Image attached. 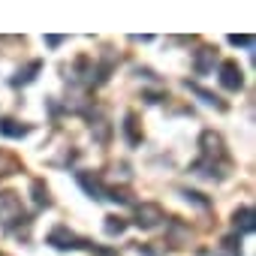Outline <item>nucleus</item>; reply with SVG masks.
<instances>
[{
    "label": "nucleus",
    "instance_id": "nucleus-4",
    "mask_svg": "<svg viewBox=\"0 0 256 256\" xmlns=\"http://www.w3.org/2000/svg\"><path fill=\"white\" fill-rule=\"evenodd\" d=\"M136 217H139V220H136V223H139V226H142V229H151V226H157V223H160V220H163V211H160V208H157V205H142V208H139V214H136Z\"/></svg>",
    "mask_w": 256,
    "mask_h": 256
},
{
    "label": "nucleus",
    "instance_id": "nucleus-12",
    "mask_svg": "<svg viewBox=\"0 0 256 256\" xmlns=\"http://www.w3.org/2000/svg\"><path fill=\"white\" fill-rule=\"evenodd\" d=\"M229 42H232V46H244V48H250V46H253V36H247V34L238 36V34H235V36H229Z\"/></svg>",
    "mask_w": 256,
    "mask_h": 256
},
{
    "label": "nucleus",
    "instance_id": "nucleus-3",
    "mask_svg": "<svg viewBox=\"0 0 256 256\" xmlns=\"http://www.w3.org/2000/svg\"><path fill=\"white\" fill-rule=\"evenodd\" d=\"M220 84H223L226 90H241L244 76H241V66H238L235 60H226V64L220 66Z\"/></svg>",
    "mask_w": 256,
    "mask_h": 256
},
{
    "label": "nucleus",
    "instance_id": "nucleus-11",
    "mask_svg": "<svg viewBox=\"0 0 256 256\" xmlns=\"http://www.w3.org/2000/svg\"><path fill=\"white\" fill-rule=\"evenodd\" d=\"M34 193H36V205H52V199H48V190H46L42 184H34Z\"/></svg>",
    "mask_w": 256,
    "mask_h": 256
},
{
    "label": "nucleus",
    "instance_id": "nucleus-2",
    "mask_svg": "<svg viewBox=\"0 0 256 256\" xmlns=\"http://www.w3.org/2000/svg\"><path fill=\"white\" fill-rule=\"evenodd\" d=\"M48 244H52L54 250H82V247L94 250L88 241H82L78 235H72L66 226H58V229H52V232H48Z\"/></svg>",
    "mask_w": 256,
    "mask_h": 256
},
{
    "label": "nucleus",
    "instance_id": "nucleus-10",
    "mask_svg": "<svg viewBox=\"0 0 256 256\" xmlns=\"http://www.w3.org/2000/svg\"><path fill=\"white\" fill-rule=\"evenodd\" d=\"M126 229V220H120V217H106V232L108 235H120Z\"/></svg>",
    "mask_w": 256,
    "mask_h": 256
},
{
    "label": "nucleus",
    "instance_id": "nucleus-6",
    "mask_svg": "<svg viewBox=\"0 0 256 256\" xmlns=\"http://www.w3.org/2000/svg\"><path fill=\"white\" fill-rule=\"evenodd\" d=\"M235 229H241V232H253V229H256V223H253V208L235 211Z\"/></svg>",
    "mask_w": 256,
    "mask_h": 256
},
{
    "label": "nucleus",
    "instance_id": "nucleus-7",
    "mask_svg": "<svg viewBox=\"0 0 256 256\" xmlns=\"http://www.w3.org/2000/svg\"><path fill=\"white\" fill-rule=\"evenodd\" d=\"M40 70H42V64H40V60H34L30 66H24V70H18V76L12 78V84H28V82H34V76H36Z\"/></svg>",
    "mask_w": 256,
    "mask_h": 256
},
{
    "label": "nucleus",
    "instance_id": "nucleus-9",
    "mask_svg": "<svg viewBox=\"0 0 256 256\" xmlns=\"http://www.w3.org/2000/svg\"><path fill=\"white\" fill-rule=\"evenodd\" d=\"M214 58H217L214 48H199V54H196V72H208V66H211Z\"/></svg>",
    "mask_w": 256,
    "mask_h": 256
},
{
    "label": "nucleus",
    "instance_id": "nucleus-5",
    "mask_svg": "<svg viewBox=\"0 0 256 256\" xmlns=\"http://www.w3.org/2000/svg\"><path fill=\"white\" fill-rule=\"evenodd\" d=\"M0 133L10 136V139H22V136L30 133V126H28V124H18V120H12V118H4V120H0Z\"/></svg>",
    "mask_w": 256,
    "mask_h": 256
},
{
    "label": "nucleus",
    "instance_id": "nucleus-8",
    "mask_svg": "<svg viewBox=\"0 0 256 256\" xmlns=\"http://www.w3.org/2000/svg\"><path fill=\"white\" fill-rule=\"evenodd\" d=\"M78 181H82V187H84L94 199H102V193H106V190H102V184H100L96 178H90V175H84V172H82V175H78Z\"/></svg>",
    "mask_w": 256,
    "mask_h": 256
},
{
    "label": "nucleus",
    "instance_id": "nucleus-1",
    "mask_svg": "<svg viewBox=\"0 0 256 256\" xmlns=\"http://www.w3.org/2000/svg\"><path fill=\"white\" fill-rule=\"evenodd\" d=\"M0 220H4V226L24 223V208L16 193H0Z\"/></svg>",
    "mask_w": 256,
    "mask_h": 256
}]
</instances>
